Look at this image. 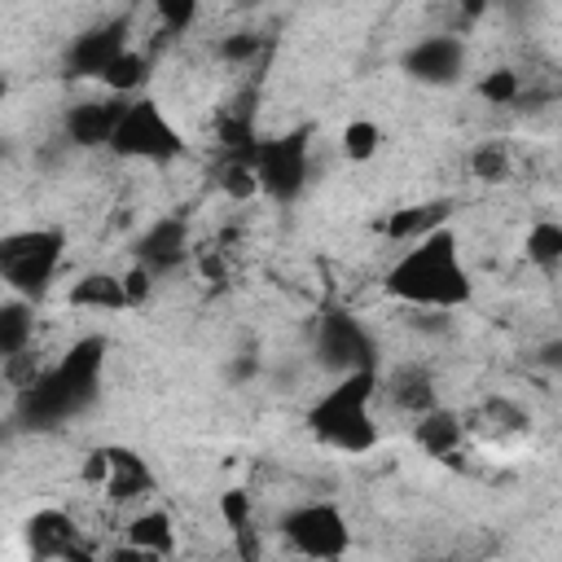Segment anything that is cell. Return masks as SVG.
Instances as JSON below:
<instances>
[{"mask_svg": "<svg viewBox=\"0 0 562 562\" xmlns=\"http://www.w3.org/2000/svg\"><path fill=\"white\" fill-rule=\"evenodd\" d=\"M79 479L105 496L110 505H145L154 492H158V479L149 470V461L136 452V448H123V443H101L83 457V470Z\"/></svg>", "mask_w": 562, "mask_h": 562, "instance_id": "7", "label": "cell"}, {"mask_svg": "<svg viewBox=\"0 0 562 562\" xmlns=\"http://www.w3.org/2000/svg\"><path fill=\"white\" fill-rule=\"evenodd\" d=\"M66 303L79 307V312H97V316H105V312H127V307H132L123 272H105V268H92V272L75 277V285L66 290Z\"/></svg>", "mask_w": 562, "mask_h": 562, "instance_id": "17", "label": "cell"}, {"mask_svg": "<svg viewBox=\"0 0 562 562\" xmlns=\"http://www.w3.org/2000/svg\"><path fill=\"white\" fill-rule=\"evenodd\" d=\"M277 536L285 540L290 553L316 558V562H338L351 553V522L338 501H299L277 518Z\"/></svg>", "mask_w": 562, "mask_h": 562, "instance_id": "5", "label": "cell"}, {"mask_svg": "<svg viewBox=\"0 0 562 562\" xmlns=\"http://www.w3.org/2000/svg\"><path fill=\"white\" fill-rule=\"evenodd\" d=\"M119 531H123V544L105 549L114 558H171L176 540H180L176 518L162 505H136Z\"/></svg>", "mask_w": 562, "mask_h": 562, "instance_id": "10", "label": "cell"}, {"mask_svg": "<svg viewBox=\"0 0 562 562\" xmlns=\"http://www.w3.org/2000/svg\"><path fill=\"white\" fill-rule=\"evenodd\" d=\"M123 101L127 97H114V92H105V97H88V101H79V105H70V114H66V136H70V145H79V149H105L110 145V136H114V123H119V114H123Z\"/></svg>", "mask_w": 562, "mask_h": 562, "instance_id": "15", "label": "cell"}, {"mask_svg": "<svg viewBox=\"0 0 562 562\" xmlns=\"http://www.w3.org/2000/svg\"><path fill=\"white\" fill-rule=\"evenodd\" d=\"M470 176L483 180V184H505V180L514 176V154H509V145H505V140H483V145H474V154H470Z\"/></svg>", "mask_w": 562, "mask_h": 562, "instance_id": "24", "label": "cell"}, {"mask_svg": "<svg viewBox=\"0 0 562 562\" xmlns=\"http://www.w3.org/2000/svg\"><path fill=\"white\" fill-rule=\"evenodd\" d=\"M316 351L334 373L347 369H364L373 364V338L364 334V325L347 312H321L316 316Z\"/></svg>", "mask_w": 562, "mask_h": 562, "instance_id": "9", "label": "cell"}, {"mask_svg": "<svg viewBox=\"0 0 562 562\" xmlns=\"http://www.w3.org/2000/svg\"><path fill=\"white\" fill-rule=\"evenodd\" d=\"M66 263V233L53 224L13 228L0 237V281L9 294L40 303Z\"/></svg>", "mask_w": 562, "mask_h": 562, "instance_id": "3", "label": "cell"}, {"mask_svg": "<svg viewBox=\"0 0 562 562\" xmlns=\"http://www.w3.org/2000/svg\"><path fill=\"white\" fill-rule=\"evenodd\" d=\"M540 360L553 369V373H562V338H553V342H544V351H540Z\"/></svg>", "mask_w": 562, "mask_h": 562, "instance_id": "29", "label": "cell"}, {"mask_svg": "<svg viewBox=\"0 0 562 562\" xmlns=\"http://www.w3.org/2000/svg\"><path fill=\"white\" fill-rule=\"evenodd\" d=\"M215 509H220V522H224L233 536L246 531V527H255V496H250L246 487H228V492H220Z\"/></svg>", "mask_w": 562, "mask_h": 562, "instance_id": "26", "label": "cell"}, {"mask_svg": "<svg viewBox=\"0 0 562 562\" xmlns=\"http://www.w3.org/2000/svg\"><path fill=\"white\" fill-rule=\"evenodd\" d=\"M22 536H26V553L40 562H70V558H97L101 553V544L88 536V527H79V518L70 509H57V505L35 509L22 527Z\"/></svg>", "mask_w": 562, "mask_h": 562, "instance_id": "8", "label": "cell"}, {"mask_svg": "<svg viewBox=\"0 0 562 562\" xmlns=\"http://www.w3.org/2000/svg\"><path fill=\"white\" fill-rule=\"evenodd\" d=\"M193 241H189V228H184V220H176V215H162V220H154L140 237H136V263H145L154 277H167L171 268H180L193 250H189Z\"/></svg>", "mask_w": 562, "mask_h": 562, "instance_id": "13", "label": "cell"}, {"mask_svg": "<svg viewBox=\"0 0 562 562\" xmlns=\"http://www.w3.org/2000/svg\"><path fill=\"white\" fill-rule=\"evenodd\" d=\"M255 48H259V40H255V35H246V31H241V35H228V40L220 44V53H224L228 61H250V57H255Z\"/></svg>", "mask_w": 562, "mask_h": 562, "instance_id": "28", "label": "cell"}, {"mask_svg": "<svg viewBox=\"0 0 562 562\" xmlns=\"http://www.w3.org/2000/svg\"><path fill=\"white\" fill-rule=\"evenodd\" d=\"M522 259L540 272H553L562 268V220H536L527 233H522Z\"/></svg>", "mask_w": 562, "mask_h": 562, "instance_id": "22", "label": "cell"}, {"mask_svg": "<svg viewBox=\"0 0 562 562\" xmlns=\"http://www.w3.org/2000/svg\"><path fill=\"white\" fill-rule=\"evenodd\" d=\"M250 162L268 202H294L312 184V132L299 127L281 136H259L250 145Z\"/></svg>", "mask_w": 562, "mask_h": 562, "instance_id": "6", "label": "cell"}, {"mask_svg": "<svg viewBox=\"0 0 562 562\" xmlns=\"http://www.w3.org/2000/svg\"><path fill=\"white\" fill-rule=\"evenodd\" d=\"M105 92H114V97H136V92H145V83H149V53H140L136 44L132 48H123L119 57H114V66L97 79Z\"/></svg>", "mask_w": 562, "mask_h": 562, "instance_id": "21", "label": "cell"}, {"mask_svg": "<svg viewBox=\"0 0 562 562\" xmlns=\"http://www.w3.org/2000/svg\"><path fill=\"white\" fill-rule=\"evenodd\" d=\"M119 162H149V167H167L184 154V132L180 123L171 119V110L149 97V92H136L123 101V114L114 123V136L105 145Z\"/></svg>", "mask_w": 562, "mask_h": 562, "instance_id": "4", "label": "cell"}, {"mask_svg": "<svg viewBox=\"0 0 562 562\" xmlns=\"http://www.w3.org/2000/svg\"><path fill=\"white\" fill-rule=\"evenodd\" d=\"M31 347H35V303L4 294V303H0V356H4V364L26 356Z\"/></svg>", "mask_w": 562, "mask_h": 562, "instance_id": "19", "label": "cell"}, {"mask_svg": "<svg viewBox=\"0 0 562 562\" xmlns=\"http://www.w3.org/2000/svg\"><path fill=\"white\" fill-rule=\"evenodd\" d=\"M518 92H522V83H518L514 70H492V75L479 79V97L492 101V105H509Z\"/></svg>", "mask_w": 562, "mask_h": 562, "instance_id": "27", "label": "cell"}, {"mask_svg": "<svg viewBox=\"0 0 562 562\" xmlns=\"http://www.w3.org/2000/svg\"><path fill=\"white\" fill-rule=\"evenodd\" d=\"M382 140H386V136H382L378 119H364V114H360V119H347L342 132H338V149H342V158L356 162V167H360V162H373L378 149H382Z\"/></svg>", "mask_w": 562, "mask_h": 562, "instance_id": "23", "label": "cell"}, {"mask_svg": "<svg viewBox=\"0 0 562 562\" xmlns=\"http://www.w3.org/2000/svg\"><path fill=\"white\" fill-rule=\"evenodd\" d=\"M448 211H452V202H448V198L400 206V211H391V215H386V224H382V237H386L391 246H408V241H417V237L435 233L439 224H448Z\"/></svg>", "mask_w": 562, "mask_h": 562, "instance_id": "18", "label": "cell"}, {"mask_svg": "<svg viewBox=\"0 0 562 562\" xmlns=\"http://www.w3.org/2000/svg\"><path fill=\"white\" fill-rule=\"evenodd\" d=\"M215 184H220V193L228 202H255V198H263L259 171L250 162V149H228L220 158V167H215Z\"/></svg>", "mask_w": 562, "mask_h": 562, "instance_id": "20", "label": "cell"}, {"mask_svg": "<svg viewBox=\"0 0 562 562\" xmlns=\"http://www.w3.org/2000/svg\"><path fill=\"white\" fill-rule=\"evenodd\" d=\"M382 290L400 307H426V312H461L474 303V277L461 255V237L452 224H439L435 233L400 246V255L382 272Z\"/></svg>", "mask_w": 562, "mask_h": 562, "instance_id": "1", "label": "cell"}, {"mask_svg": "<svg viewBox=\"0 0 562 562\" xmlns=\"http://www.w3.org/2000/svg\"><path fill=\"white\" fill-rule=\"evenodd\" d=\"M413 439H417V448H422L426 457H435V461H457V457H465V443L474 439V430H470V422H465L461 413L435 404L430 413H422V417L413 422Z\"/></svg>", "mask_w": 562, "mask_h": 562, "instance_id": "14", "label": "cell"}, {"mask_svg": "<svg viewBox=\"0 0 562 562\" xmlns=\"http://www.w3.org/2000/svg\"><path fill=\"white\" fill-rule=\"evenodd\" d=\"M378 400H386L395 413H404V417H422V413H430L435 404H443L439 400V382H435V373H430V364H422V360H404V364H395L386 378L378 373Z\"/></svg>", "mask_w": 562, "mask_h": 562, "instance_id": "11", "label": "cell"}, {"mask_svg": "<svg viewBox=\"0 0 562 562\" xmlns=\"http://www.w3.org/2000/svg\"><path fill=\"white\" fill-rule=\"evenodd\" d=\"M307 430L316 435V443H325L334 452H347V457L373 452L382 443V426H378V364L334 373V382L307 404Z\"/></svg>", "mask_w": 562, "mask_h": 562, "instance_id": "2", "label": "cell"}, {"mask_svg": "<svg viewBox=\"0 0 562 562\" xmlns=\"http://www.w3.org/2000/svg\"><path fill=\"white\" fill-rule=\"evenodd\" d=\"M123 48H132L127 18H114V22H105V26H92V31L75 35V40H70V53H66V66H70L75 79H101V75L114 66V57H119Z\"/></svg>", "mask_w": 562, "mask_h": 562, "instance_id": "12", "label": "cell"}, {"mask_svg": "<svg viewBox=\"0 0 562 562\" xmlns=\"http://www.w3.org/2000/svg\"><path fill=\"white\" fill-rule=\"evenodd\" d=\"M149 9H154L158 26H162L167 35H184V31H193L198 18H202V0H149Z\"/></svg>", "mask_w": 562, "mask_h": 562, "instance_id": "25", "label": "cell"}, {"mask_svg": "<svg viewBox=\"0 0 562 562\" xmlns=\"http://www.w3.org/2000/svg\"><path fill=\"white\" fill-rule=\"evenodd\" d=\"M461 66H465V44L457 35H426L404 57V70L422 83H452Z\"/></svg>", "mask_w": 562, "mask_h": 562, "instance_id": "16", "label": "cell"}]
</instances>
